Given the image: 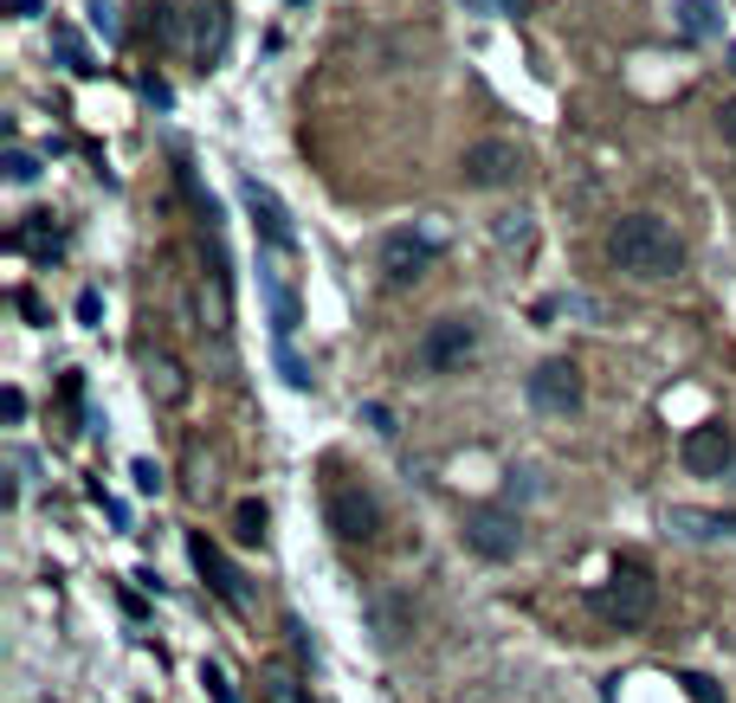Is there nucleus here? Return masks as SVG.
Instances as JSON below:
<instances>
[{
	"label": "nucleus",
	"mask_w": 736,
	"mask_h": 703,
	"mask_svg": "<svg viewBox=\"0 0 736 703\" xmlns=\"http://www.w3.org/2000/svg\"><path fill=\"white\" fill-rule=\"evenodd\" d=\"M607 259L620 272H633V278H678L685 272V239L660 213H620L607 226Z\"/></svg>",
	"instance_id": "obj_1"
},
{
	"label": "nucleus",
	"mask_w": 736,
	"mask_h": 703,
	"mask_svg": "<svg viewBox=\"0 0 736 703\" xmlns=\"http://www.w3.org/2000/svg\"><path fill=\"white\" fill-rule=\"evenodd\" d=\"M653 607H660V581H653L646 562H614L607 581L594 587V613H601L607 627H646Z\"/></svg>",
	"instance_id": "obj_2"
},
{
	"label": "nucleus",
	"mask_w": 736,
	"mask_h": 703,
	"mask_svg": "<svg viewBox=\"0 0 736 703\" xmlns=\"http://www.w3.org/2000/svg\"><path fill=\"white\" fill-rule=\"evenodd\" d=\"M459 536H465V549L478 562H511L517 549H523V516L504 510V503H472L465 523H459Z\"/></svg>",
	"instance_id": "obj_3"
},
{
	"label": "nucleus",
	"mask_w": 736,
	"mask_h": 703,
	"mask_svg": "<svg viewBox=\"0 0 736 703\" xmlns=\"http://www.w3.org/2000/svg\"><path fill=\"white\" fill-rule=\"evenodd\" d=\"M472 349H478V323H472V317H440V323H427V336L414 343V368H420V374H446V368H459Z\"/></svg>",
	"instance_id": "obj_4"
},
{
	"label": "nucleus",
	"mask_w": 736,
	"mask_h": 703,
	"mask_svg": "<svg viewBox=\"0 0 736 703\" xmlns=\"http://www.w3.org/2000/svg\"><path fill=\"white\" fill-rule=\"evenodd\" d=\"M523 388H530V407L549 414V420H569V414L582 407V368H575L569 355H549Z\"/></svg>",
	"instance_id": "obj_5"
},
{
	"label": "nucleus",
	"mask_w": 736,
	"mask_h": 703,
	"mask_svg": "<svg viewBox=\"0 0 736 703\" xmlns=\"http://www.w3.org/2000/svg\"><path fill=\"white\" fill-rule=\"evenodd\" d=\"M678 458H685V472L691 478H724V472H736V439L724 420H704L685 432V445H678Z\"/></svg>",
	"instance_id": "obj_6"
},
{
	"label": "nucleus",
	"mask_w": 736,
	"mask_h": 703,
	"mask_svg": "<svg viewBox=\"0 0 736 703\" xmlns=\"http://www.w3.org/2000/svg\"><path fill=\"white\" fill-rule=\"evenodd\" d=\"M459 175H465V188H511L517 175H523V155H517V142L485 136V142H472V148H465Z\"/></svg>",
	"instance_id": "obj_7"
},
{
	"label": "nucleus",
	"mask_w": 736,
	"mask_h": 703,
	"mask_svg": "<svg viewBox=\"0 0 736 703\" xmlns=\"http://www.w3.org/2000/svg\"><path fill=\"white\" fill-rule=\"evenodd\" d=\"M434 252H440V239H434V233H414V226H401V233H388V239H381V278H388V284L427 278Z\"/></svg>",
	"instance_id": "obj_8"
},
{
	"label": "nucleus",
	"mask_w": 736,
	"mask_h": 703,
	"mask_svg": "<svg viewBox=\"0 0 736 703\" xmlns=\"http://www.w3.org/2000/svg\"><path fill=\"white\" fill-rule=\"evenodd\" d=\"M323 516H330V529H336L343 543H375V529H381V510H375V497H368L363 485H330Z\"/></svg>",
	"instance_id": "obj_9"
},
{
	"label": "nucleus",
	"mask_w": 736,
	"mask_h": 703,
	"mask_svg": "<svg viewBox=\"0 0 736 703\" xmlns=\"http://www.w3.org/2000/svg\"><path fill=\"white\" fill-rule=\"evenodd\" d=\"M188 556H194V568L207 574V587L221 594V600H226V607H233V613H246V607H252V594H246V581H239V568L226 562V556H221V549H214V543H207V536H201V529L188 536Z\"/></svg>",
	"instance_id": "obj_10"
},
{
	"label": "nucleus",
	"mask_w": 736,
	"mask_h": 703,
	"mask_svg": "<svg viewBox=\"0 0 736 703\" xmlns=\"http://www.w3.org/2000/svg\"><path fill=\"white\" fill-rule=\"evenodd\" d=\"M239 194H246V207H252V219H259V239H265L272 252H292L297 233H292V213L278 207V194H272L265 181H239Z\"/></svg>",
	"instance_id": "obj_11"
},
{
	"label": "nucleus",
	"mask_w": 736,
	"mask_h": 703,
	"mask_svg": "<svg viewBox=\"0 0 736 703\" xmlns=\"http://www.w3.org/2000/svg\"><path fill=\"white\" fill-rule=\"evenodd\" d=\"M665 529H672V536H685V543H731V536H736V516H731V510L672 503V510H665Z\"/></svg>",
	"instance_id": "obj_12"
},
{
	"label": "nucleus",
	"mask_w": 736,
	"mask_h": 703,
	"mask_svg": "<svg viewBox=\"0 0 736 703\" xmlns=\"http://www.w3.org/2000/svg\"><path fill=\"white\" fill-rule=\"evenodd\" d=\"M672 13H678V33L685 39H717L724 33V7L717 0H678Z\"/></svg>",
	"instance_id": "obj_13"
},
{
	"label": "nucleus",
	"mask_w": 736,
	"mask_h": 703,
	"mask_svg": "<svg viewBox=\"0 0 736 703\" xmlns=\"http://www.w3.org/2000/svg\"><path fill=\"white\" fill-rule=\"evenodd\" d=\"M265 297H272V330H278V343H292L297 330V290L278 278H265Z\"/></svg>",
	"instance_id": "obj_14"
},
{
	"label": "nucleus",
	"mask_w": 736,
	"mask_h": 703,
	"mask_svg": "<svg viewBox=\"0 0 736 703\" xmlns=\"http://www.w3.org/2000/svg\"><path fill=\"white\" fill-rule=\"evenodd\" d=\"M233 523H239V529H233L239 543H265V523H272V516H265V503H252V497H246V503L233 510Z\"/></svg>",
	"instance_id": "obj_15"
},
{
	"label": "nucleus",
	"mask_w": 736,
	"mask_h": 703,
	"mask_svg": "<svg viewBox=\"0 0 736 703\" xmlns=\"http://www.w3.org/2000/svg\"><path fill=\"white\" fill-rule=\"evenodd\" d=\"M265 703H310V698L297 691V671L272 665V671H265Z\"/></svg>",
	"instance_id": "obj_16"
},
{
	"label": "nucleus",
	"mask_w": 736,
	"mask_h": 703,
	"mask_svg": "<svg viewBox=\"0 0 736 703\" xmlns=\"http://www.w3.org/2000/svg\"><path fill=\"white\" fill-rule=\"evenodd\" d=\"M7 181H13V188H26V181H39V162H33L26 148H7Z\"/></svg>",
	"instance_id": "obj_17"
},
{
	"label": "nucleus",
	"mask_w": 736,
	"mask_h": 703,
	"mask_svg": "<svg viewBox=\"0 0 736 703\" xmlns=\"http://www.w3.org/2000/svg\"><path fill=\"white\" fill-rule=\"evenodd\" d=\"M278 368H285V381H292V388H310V368L292 355V343H278Z\"/></svg>",
	"instance_id": "obj_18"
},
{
	"label": "nucleus",
	"mask_w": 736,
	"mask_h": 703,
	"mask_svg": "<svg viewBox=\"0 0 736 703\" xmlns=\"http://www.w3.org/2000/svg\"><path fill=\"white\" fill-rule=\"evenodd\" d=\"M201 684H207V698H214V703H233V684H226L221 665H201Z\"/></svg>",
	"instance_id": "obj_19"
},
{
	"label": "nucleus",
	"mask_w": 736,
	"mask_h": 703,
	"mask_svg": "<svg viewBox=\"0 0 736 703\" xmlns=\"http://www.w3.org/2000/svg\"><path fill=\"white\" fill-rule=\"evenodd\" d=\"M465 13H485V20H511L517 13V0H459Z\"/></svg>",
	"instance_id": "obj_20"
},
{
	"label": "nucleus",
	"mask_w": 736,
	"mask_h": 703,
	"mask_svg": "<svg viewBox=\"0 0 736 703\" xmlns=\"http://www.w3.org/2000/svg\"><path fill=\"white\" fill-rule=\"evenodd\" d=\"M678 684H685V698H691V703H724L717 691H711V678H698V671H685Z\"/></svg>",
	"instance_id": "obj_21"
},
{
	"label": "nucleus",
	"mask_w": 736,
	"mask_h": 703,
	"mask_svg": "<svg viewBox=\"0 0 736 703\" xmlns=\"http://www.w3.org/2000/svg\"><path fill=\"white\" fill-rule=\"evenodd\" d=\"M91 26H97L104 39H117V7H110V0H91Z\"/></svg>",
	"instance_id": "obj_22"
},
{
	"label": "nucleus",
	"mask_w": 736,
	"mask_h": 703,
	"mask_svg": "<svg viewBox=\"0 0 736 703\" xmlns=\"http://www.w3.org/2000/svg\"><path fill=\"white\" fill-rule=\"evenodd\" d=\"M130 478H136V491H162V472H155L149 458H136V465H130Z\"/></svg>",
	"instance_id": "obj_23"
},
{
	"label": "nucleus",
	"mask_w": 736,
	"mask_h": 703,
	"mask_svg": "<svg viewBox=\"0 0 736 703\" xmlns=\"http://www.w3.org/2000/svg\"><path fill=\"white\" fill-rule=\"evenodd\" d=\"M717 130H724V142L736 148V97H724V110H717Z\"/></svg>",
	"instance_id": "obj_24"
},
{
	"label": "nucleus",
	"mask_w": 736,
	"mask_h": 703,
	"mask_svg": "<svg viewBox=\"0 0 736 703\" xmlns=\"http://www.w3.org/2000/svg\"><path fill=\"white\" fill-rule=\"evenodd\" d=\"M0 407H7V420H26V394H20V388H7Z\"/></svg>",
	"instance_id": "obj_25"
},
{
	"label": "nucleus",
	"mask_w": 736,
	"mask_h": 703,
	"mask_svg": "<svg viewBox=\"0 0 736 703\" xmlns=\"http://www.w3.org/2000/svg\"><path fill=\"white\" fill-rule=\"evenodd\" d=\"M97 310H104V297H97V290H84V297H78V317H84V323H97Z\"/></svg>",
	"instance_id": "obj_26"
},
{
	"label": "nucleus",
	"mask_w": 736,
	"mask_h": 703,
	"mask_svg": "<svg viewBox=\"0 0 736 703\" xmlns=\"http://www.w3.org/2000/svg\"><path fill=\"white\" fill-rule=\"evenodd\" d=\"M7 13H13V20H26V13H33V0H7Z\"/></svg>",
	"instance_id": "obj_27"
},
{
	"label": "nucleus",
	"mask_w": 736,
	"mask_h": 703,
	"mask_svg": "<svg viewBox=\"0 0 736 703\" xmlns=\"http://www.w3.org/2000/svg\"><path fill=\"white\" fill-rule=\"evenodd\" d=\"M724 59H731V71H736V46H731V52H724Z\"/></svg>",
	"instance_id": "obj_28"
},
{
	"label": "nucleus",
	"mask_w": 736,
	"mask_h": 703,
	"mask_svg": "<svg viewBox=\"0 0 736 703\" xmlns=\"http://www.w3.org/2000/svg\"><path fill=\"white\" fill-rule=\"evenodd\" d=\"M731 478H736V472H731Z\"/></svg>",
	"instance_id": "obj_29"
}]
</instances>
